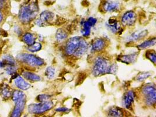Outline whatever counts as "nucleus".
Returning <instances> with one entry per match:
<instances>
[{"instance_id":"f03ea898","label":"nucleus","mask_w":156,"mask_h":117,"mask_svg":"<svg viewBox=\"0 0 156 117\" xmlns=\"http://www.w3.org/2000/svg\"><path fill=\"white\" fill-rule=\"evenodd\" d=\"M142 93L144 95V101L146 105L152 106L156 101V90L153 84H147L142 89Z\"/></svg>"},{"instance_id":"9d476101","label":"nucleus","mask_w":156,"mask_h":117,"mask_svg":"<svg viewBox=\"0 0 156 117\" xmlns=\"http://www.w3.org/2000/svg\"><path fill=\"white\" fill-rule=\"evenodd\" d=\"M15 107L14 110L12 111L11 116L13 117H20L24 110L25 104H26V97L22 98L20 100L15 101Z\"/></svg>"},{"instance_id":"cd10ccee","label":"nucleus","mask_w":156,"mask_h":117,"mask_svg":"<svg viewBox=\"0 0 156 117\" xmlns=\"http://www.w3.org/2000/svg\"><path fill=\"white\" fill-rule=\"evenodd\" d=\"M25 97H26V95L22 91H19V90H15L12 94V100L15 102L18 100H20Z\"/></svg>"},{"instance_id":"6e6552de","label":"nucleus","mask_w":156,"mask_h":117,"mask_svg":"<svg viewBox=\"0 0 156 117\" xmlns=\"http://www.w3.org/2000/svg\"><path fill=\"white\" fill-rule=\"evenodd\" d=\"M97 23V19L90 17L87 21H83L81 23L82 30L81 34L84 37H88L91 33V29Z\"/></svg>"},{"instance_id":"4be33fe9","label":"nucleus","mask_w":156,"mask_h":117,"mask_svg":"<svg viewBox=\"0 0 156 117\" xmlns=\"http://www.w3.org/2000/svg\"><path fill=\"white\" fill-rule=\"evenodd\" d=\"M67 32L63 29H58L56 34V39L58 42H62L67 38Z\"/></svg>"},{"instance_id":"b1692460","label":"nucleus","mask_w":156,"mask_h":117,"mask_svg":"<svg viewBox=\"0 0 156 117\" xmlns=\"http://www.w3.org/2000/svg\"><path fill=\"white\" fill-rule=\"evenodd\" d=\"M146 58L150 60L154 65L156 64V51L154 50H148L146 52Z\"/></svg>"},{"instance_id":"a211bd4d","label":"nucleus","mask_w":156,"mask_h":117,"mask_svg":"<svg viewBox=\"0 0 156 117\" xmlns=\"http://www.w3.org/2000/svg\"><path fill=\"white\" fill-rule=\"evenodd\" d=\"M88 48V44L86 41H85L84 39H83L77 51L76 52L74 56L77 58L81 57L85 54L86 51H87Z\"/></svg>"},{"instance_id":"ddd939ff","label":"nucleus","mask_w":156,"mask_h":117,"mask_svg":"<svg viewBox=\"0 0 156 117\" xmlns=\"http://www.w3.org/2000/svg\"><path fill=\"white\" fill-rule=\"evenodd\" d=\"M147 34H148L147 30L136 31L132 34H131L130 36L128 37V41H130V42L139 41L146 37Z\"/></svg>"},{"instance_id":"39448f33","label":"nucleus","mask_w":156,"mask_h":117,"mask_svg":"<svg viewBox=\"0 0 156 117\" xmlns=\"http://www.w3.org/2000/svg\"><path fill=\"white\" fill-rule=\"evenodd\" d=\"M53 102L50 101L45 102H40L38 104H32L28 107L29 112L34 114H41L52 108Z\"/></svg>"},{"instance_id":"20e7f679","label":"nucleus","mask_w":156,"mask_h":117,"mask_svg":"<svg viewBox=\"0 0 156 117\" xmlns=\"http://www.w3.org/2000/svg\"><path fill=\"white\" fill-rule=\"evenodd\" d=\"M17 58L22 62L32 67L42 66L44 63V62L43 59L32 54H21L18 55Z\"/></svg>"},{"instance_id":"2f4dec72","label":"nucleus","mask_w":156,"mask_h":117,"mask_svg":"<svg viewBox=\"0 0 156 117\" xmlns=\"http://www.w3.org/2000/svg\"><path fill=\"white\" fill-rule=\"evenodd\" d=\"M69 109L68 108H57L56 109V111H58V112H67V111H69Z\"/></svg>"},{"instance_id":"f257e3e1","label":"nucleus","mask_w":156,"mask_h":117,"mask_svg":"<svg viewBox=\"0 0 156 117\" xmlns=\"http://www.w3.org/2000/svg\"><path fill=\"white\" fill-rule=\"evenodd\" d=\"M39 8L37 2L33 0L28 4L22 7L20 12L19 18L22 23H28L32 21L38 13Z\"/></svg>"},{"instance_id":"a878e982","label":"nucleus","mask_w":156,"mask_h":117,"mask_svg":"<svg viewBox=\"0 0 156 117\" xmlns=\"http://www.w3.org/2000/svg\"><path fill=\"white\" fill-rule=\"evenodd\" d=\"M151 76V73L148 72H140L139 73L137 77H136V80L138 81H143L149 78L150 76Z\"/></svg>"},{"instance_id":"412c9836","label":"nucleus","mask_w":156,"mask_h":117,"mask_svg":"<svg viewBox=\"0 0 156 117\" xmlns=\"http://www.w3.org/2000/svg\"><path fill=\"white\" fill-rule=\"evenodd\" d=\"M22 76H23V77L25 79H26L27 80L30 81H39L41 80V77L37 75L36 74L32 73V72H23L22 73Z\"/></svg>"},{"instance_id":"393cba45","label":"nucleus","mask_w":156,"mask_h":117,"mask_svg":"<svg viewBox=\"0 0 156 117\" xmlns=\"http://www.w3.org/2000/svg\"><path fill=\"white\" fill-rule=\"evenodd\" d=\"M55 74H56V70L52 66L48 67L45 71V76L49 79H52L53 78H54Z\"/></svg>"},{"instance_id":"1a4fd4ad","label":"nucleus","mask_w":156,"mask_h":117,"mask_svg":"<svg viewBox=\"0 0 156 117\" xmlns=\"http://www.w3.org/2000/svg\"><path fill=\"white\" fill-rule=\"evenodd\" d=\"M136 19L137 17L135 12L132 11H129L123 15L121 19V22L124 26L130 27L135 24Z\"/></svg>"},{"instance_id":"bb28decb","label":"nucleus","mask_w":156,"mask_h":117,"mask_svg":"<svg viewBox=\"0 0 156 117\" xmlns=\"http://www.w3.org/2000/svg\"><path fill=\"white\" fill-rule=\"evenodd\" d=\"M42 48V44L38 42H35L29 46L28 48L29 51L31 52H36V51H39Z\"/></svg>"},{"instance_id":"7c9ffc66","label":"nucleus","mask_w":156,"mask_h":117,"mask_svg":"<svg viewBox=\"0 0 156 117\" xmlns=\"http://www.w3.org/2000/svg\"><path fill=\"white\" fill-rule=\"evenodd\" d=\"M2 95L4 97H9L11 95V92L8 88H4L2 90Z\"/></svg>"},{"instance_id":"6ab92c4d","label":"nucleus","mask_w":156,"mask_h":117,"mask_svg":"<svg viewBox=\"0 0 156 117\" xmlns=\"http://www.w3.org/2000/svg\"><path fill=\"white\" fill-rule=\"evenodd\" d=\"M108 116L109 117H122L123 116V111L118 107H112L108 111Z\"/></svg>"},{"instance_id":"7ed1b4c3","label":"nucleus","mask_w":156,"mask_h":117,"mask_svg":"<svg viewBox=\"0 0 156 117\" xmlns=\"http://www.w3.org/2000/svg\"><path fill=\"white\" fill-rule=\"evenodd\" d=\"M108 66V62L107 59L102 57L97 58L95 59L92 67L93 76L95 77H98L106 74Z\"/></svg>"},{"instance_id":"c85d7f7f","label":"nucleus","mask_w":156,"mask_h":117,"mask_svg":"<svg viewBox=\"0 0 156 117\" xmlns=\"http://www.w3.org/2000/svg\"><path fill=\"white\" fill-rule=\"evenodd\" d=\"M38 101L39 102H45V101H50L51 99V96L49 95H46V94H42V95H39L37 96V98Z\"/></svg>"},{"instance_id":"423d86ee","label":"nucleus","mask_w":156,"mask_h":117,"mask_svg":"<svg viewBox=\"0 0 156 117\" xmlns=\"http://www.w3.org/2000/svg\"><path fill=\"white\" fill-rule=\"evenodd\" d=\"M83 39V37H73L70 38L66 45V53L69 56L74 55L77 51Z\"/></svg>"},{"instance_id":"2eb2a0df","label":"nucleus","mask_w":156,"mask_h":117,"mask_svg":"<svg viewBox=\"0 0 156 117\" xmlns=\"http://www.w3.org/2000/svg\"><path fill=\"white\" fill-rule=\"evenodd\" d=\"M135 94L133 91H129L125 95L123 98V102L125 107L127 109H130L135 100Z\"/></svg>"},{"instance_id":"4468645a","label":"nucleus","mask_w":156,"mask_h":117,"mask_svg":"<svg viewBox=\"0 0 156 117\" xmlns=\"http://www.w3.org/2000/svg\"><path fill=\"white\" fill-rule=\"evenodd\" d=\"M106 41L103 39L98 38L95 39L92 43V51L99 52L103 51L106 46Z\"/></svg>"},{"instance_id":"5701e85b","label":"nucleus","mask_w":156,"mask_h":117,"mask_svg":"<svg viewBox=\"0 0 156 117\" xmlns=\"http://www.w3.org/2000/svg\"><path fill=\"white\" fill-rule=\"evenodd\" d=\"M22 39H23V41L28 46H30L34 43H35V37H34V35L30 33L25 34L23 35Z\"/></svg>"},{"instance_id":"473e14b6","label":"nucleus","mask_w":156,"mask_h":117,"mask_svg":"<svg viewBox=\"0 0 156 117\" xmlns=\"http://www.w3.org/2000/svg\"><path fill=\"white\" fill-rule=\"evenodd\" d=\"M4 66V64L2 62H0V68H2Z\"/></svg>"},{"instance_id":"9b49d317","label":"nucleus","mask_w":156,"mask_h":117,"mask_svg":"<svg viewBox=\"0 0 156 117\" xmlns=\"http://www.w3.org/2000/svg\"><path fill=\"white\" fill-rule=\"evenodd\" d=\"M138 55H139V53L137 52L130 53L129 55H119L117 58V60L118 62H120L125 64H132V63H134L137 60Z\"/></svg>"},{"instance_id":"0eeeda50","label":"nucleus","mask_w":156,"mask_h":117,"mask_svg":"<svg viewBox=\"0 0 156 117\" xmlns=\"http://www.w3.org/2000/svg\"><path fill=\"white\" fill-rule=\"evenodd\" d=\"M55 18V15L50 11H44L42 12L39 18L36 21V23L39 27H43V26H47L50 25L52 21H53Z\"/></svg>"},{"instance_id":"72a5a7b5","label":"nucleus","mask_w":156,"mask_h":117,"mask_svg":"<svg viewBox=\"0 0 156 117\" xmlns=\"http://www.w3.org/2000/svg\"><path fill=\"white\" fill-rule=\"evenodd\" d=\"M2 20V15L0 12V22H1Z\"/></svg>"},{"instance_id":"c756f323","label":"nucleus","mask_w":156,"mask_h":117,"mask_svg":"<svg viewBox=\"0 0 156 117\" xmlns=\"http://www.w3.org/2000/svg\"><path fill=\"white\" fill-rule=\"evenodd\" d=\"M118 70V66L116 64H112L111 65H109L108 70H107V73L108 74H115L116 73Z\"/></svg>"},{"instance_id":"f8f14e48","label":"nucleus","mask_w":156,"mask_h":117,"mask_svg":"<svg viewBox=\"0 0 156 117\" xmlns=\"http://www.w3.org/2000/svg\"><path fill=\"white\" fill-rule=\"evenodd\" d=\"M120 8V5L116 2L111 1H107L103 5V9L105 11L108 12H116L119 11Z\"/></svg>"},{"instance_id":"dca6fc26","label":"nucleus","mask_w":156,"mask_h":117,"mask_svg":"<svg viewBox=\"0 0 156 117\" xmlns=\"http://www.w3.org/2000/svg\"><path fill=\"white\" fill-rule=\"evenodd\" d=\"M107 27L114 34L118 33L121 29L120 23L115 19H110L107 23Z\"/></svg>"},{"instance_id":"aec40b11","label":"nucleus","mask_w":156,"mask_h":117,"mask_svg":"<svg viewBox=\"0 0 156 117\" xmlns=\"http://www.w3.org/2000/svg\"><path fill=\"white\" fill-rule=\"evenodd\" d=\"M156 38L153 37L152 39H150L147 41H144V42H143L140 44L138 45L137 46V48H138L139 50H144V49H147L151 46H154L156 44Z\"/></svg>"},{"instance_id":"f704fd0d","label":"nucleus","mask_w":156,"mask_h":117,"mask_svg":"<svg viewBox=\"0 0 156 117\" xmlns=\"http://www.w3.org/2000/svg\"><path fill=\"white\" fill-rule=\"evenodd\" d=\"M0 33H1V30H0Z\"/></svg>"},{"instance_id":"f3484780","label":"nucleus","mask_w":156,"mask_h":117,"mask_svg":"<svg viewBox=\"0 0 156 117\" xmlns=\"http://www.w3.org/2000/svg\"><path fill=\"white\" fill-rule=\"evenodd\" d=\"M16 86L22 90H27L30 87V84L27 83L21 76H17L15 79Z\"/></svg>"}]
</instances>
